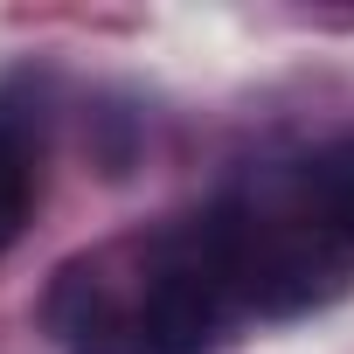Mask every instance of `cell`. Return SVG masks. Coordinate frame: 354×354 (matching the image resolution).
I'll return each instance as SVG.
<instances>
[{
  "label": "cell",
  "mask_w": 354,
  "mask_h": 354,
  "mask_svg": "<svg viewBox=\"0 0 354 354\" xmlns=\"http://www.w3.org/2000/svg\"><path fill=\"white\" fill-rule=\"evenodd\" d=\"M299 209L326 223L340 243H354V139H333L299 167Z\"/></svg>",
  "instance_id": "obj_1"
},
{
  "label": "cell",
  "mask_w": 354,
  "mask_h": 354,
  "mask_svg": "<svg viewBox=\"0 0 354 354\" xmlns=\"http://www.w3.org/2000/svg\"><path fill=\"white\" fill-rule=\"evenodd\" d=\"M28 209H35V160H28V139L15 125H0V257L15 250V236L28 230Z\"/></svg>",
  "instance_id": "obj_2"
}]
</instances>
